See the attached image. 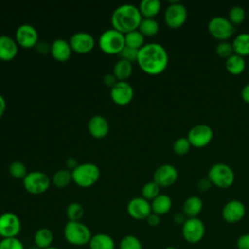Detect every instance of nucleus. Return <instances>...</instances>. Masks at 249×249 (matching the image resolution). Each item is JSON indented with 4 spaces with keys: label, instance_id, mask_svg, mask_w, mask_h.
<instances>
[{
    "label": "nucleus",
    "instance_id": "nucleus-1",
    "mask_svg": "<svg viewBox=\"0 0 249 249\" xmlns=\"http://www.w3.org/2000/svg\"><path fill=\"white\" fill-rule=\"evenodd\" d=\"M169 61L165 48L159 43H147L138 51L136 62L141 70L149 75L161 74Z\"/></svg>",
    "mask_w": 249,
    "mask_h": 249
},
{
    "label": "nucleus",
    "instance_id": "nucleus-2",
    "mask_svg": "<svg viewBox=\"0 0 249 249\" xmlns=\"http://www.w3.org/2000/svg\"><path fill=\"white\" fill-rule=\"evenodd\" d=\"M143 17L139 8L133 4H122L115 8L111 15L112 28L125 34L136 30Z\"/></svg>",
    "mask_w": 249,
    "mask_h": 249
},
{
    "label": "nucleus",
    "instance_id": "nucleus-3",
    "mask_svg": "<svg viewBox=\"0 0 249 249\" xmlns=\"http://www.w3.org/2000/svg\"><path fill=\"white\" fill-rule=\"evenodd\" d=\"M64 239L73 246L89 245L92 236L89 228L81 221H67L63 229Z\"/></svg>",
    "mask_w": 249,
    "mask_h": 249
},
{
    "label": "nucleus",
    "instance_id": "nucleus-4",
    "mask_svg": "<svg viewBox=\"0 0 249 249\" xmlns=\"http://www.w3.org/2000/svg\"><path fill=\"white\" fill-rule=\"evenodd\" d=\"M72 171V181L82 188L94 185L100 176L99 167L93 162L79 163Z\"/></svg>",
    "mask_w": 249,
    "mask_h": 249
},
{
    "label": "nucleus",
    "instance_id": "nucleus-5",
    "mask_svg": "<svg viewBox=\"0 0 249 249\" xmlns=\"http://www.w3.org/2000/svg\"><path fill=\"white\" fill-rule=\"evenodd\" d=\"M207 178L212 185L220 189H228L234 183L235 175L230 165L223 162H217L209 168Z\"/></svg>",
    "mask_w": 249,
    "mask_h": 249
},
{
    "label": "nucleus",
    "instance_id": "nucleus-6",
    "mask_svg": "<svg viewBox=\"0 0 249 249\" xmlns=\"http://www.w3.org/2000/svg\"><path fill=\"white\" fill-rule=\"evenodd\" d=\"M98 46L106 53L119 54L125 46L124 34L114 28L106 29L99 36Z\"/></svg>",
    "mask_w": 249,
    "mask_h": 249
},
{
    "label": "nucleus",
    "instance_id": "nucleus-7",
    "mask_svg": "<svg viewBox=\"0 0 249 249\" xmlns=\"http://www.w3.org/2000/svg\"><path fill=\"white\" fill-rule=\"evenodd\" d=\"M24 189L32 195H40L45 193L51 185V179L43 171H29L22 179Z\"/></svg>",
    "mask_w": 249,
    "mask_h": 249
},
{
    "label": "nucleus",
    "instance_id": "nucleus-8",
    "mask_svg": "<svg viewBox=\"0 0 249 249\" xmlns=\"http://www.w3.org/2000/svg\"><path fill=\"white\" fill-rule=\"evenodd\" d=\"M207 29L209 34L220 42L227 41L235 32V27L231 21L221 16L212 18L207 24Z\"/></svg>",
    "mask_w": 249,
    "mask_h": 249
},
{
    "label": "nucleus",
    "instance_id": "nucleus-9",
    "mask_svg": "<svg viewBox=\"0 0 249 249\" xmlns=\"http://www.w3.org/2000/svg\"><path fill=\"white\" fill-rule=\"evenodd\" d=\"M188 18V11L185 5L179 1L169 2L164 12V21L170 28L177 29L183 26Z\"/></svg>",
    "mask_w": 249,
    "mask_h": 249
},
{
    "label": "nucleus",
    "instance_id": "nucleus-10",
    "mask_svg": "<svg viewBox=\"0 0 249 249\" xmlns=\"http://www.w3.org/2000/svg\"><path fill=\"white\" fill-rule=\"evenodd\" d=\"M204 234L205 225L198 217L188 218L182 226V236L188 243H198L202 240Z\"/></svg>",
    "mask_w": 249,
    "mask_h": 249
},
{
    "label": "nucleus",
    "instance_id": "nucleus-11",
    "mask_svg": "<svg viewBox=\"0 0 249 249\" xmlns=\"http://www.w3.org/2000/svg\"><path fill=\"white\" fill-rule=\"evenodd\" d=\"M21 231L19 217L13 212H4L0 215V236L1 238L18 237Z\"/></svg>",
    "mask_w": 249,
    "mask_h": 249
},
{
    "label": "nucleus",
    "instance_id": "nucleus-12",
    "mask_svg": "<svg viewBox=\"0 0 249 249\" xmlns=\"http://www.w3.org/2000/svg\"><path fill=\"white\" fill-rule=\"evenodd\" d=\"M187 138L193 147L203 148L212 141L213 130L208 124H198L189 130Z\"/></svg>",
    "mask_w": 249,
    "mask_h": 249
},
{
    "label": "nucleus",
    "instance_id": "nucleus-13",
    "mask_svg": "<svg viewBox=\"0 0 249 249\" xmlns=\"http://www.w3.org/2000/svg\"><path fill=\"white\" fill-rule=\"evenodd\" d=\"M15 40L18 46L29 49L37 45L39 42V34L37 29L32 24L22 23L16 30Z\"/></svg>",
    "mask_w": 249,
    "mask_h": 249
},
{
    "label": "nucleus",
    "instance_id": "nucleus-14",
    "mask_svg": "<svg viewBox=\"0 0 249 249\" xmlns=\"http://www.w3.org/2000/svg\"><path fill=\"white\" fill-rule=\"evenodd\" d=\"M133 95V88L127 81H118L112 88H110L111 99L118 105L124 106L130 103Z\"/></svg>",
    "mask_w": 249,
    "mask_h": 249
},
{
    "label": "nucleus",
    "instance_id": "nucleus-15",
    "mask_svg": "<svg viewBox=\"0 0 249 249\" xmlns=\"http://www.w3.org/2000/svg\"><path fill=\"white\" fill-rule=\"evenodd\" d=\"M178 178L177 168L169 163H163L156 168L153 174L155 181L160 188H168L172 186Z\"/></svg>",
    "mask_w": 249,
    "mask_h": 249
},
{
    "label": "nucleus",
    "instance_id": "nucleus-16",
    "mask_svg": "<svg viewBox=\"0 0 249 249\" xmlns=\"http://www.w3.org/2000/svg\"><path fill=\"white\" fill-rule=\"evenodd\" d=\"M246 213L244 203L238 199H231L228 201L222 209V218L229 224H235L240 222Z\"/></svg>",
    "mask_w": 249,
    "mask_h": 249
},
{
    "label": "nucleus",
    "instance_id": "nucleus-17",
    "mask_svg": "<svg viewBox=\"0 0 249 249\" xmlns=\"http://www.w3.org/2000/svg\"><path fill=\"white\" fill-rule=\"evenodd\" d=\"M128 215L135 220H146L152 213L151 202L142 196L132 197L126 205Z\"/></svg>",
    "mask_w": 249,
    "mask_h": 249
},
{
    "label": "nucleus",
    "instance_id": "nucleus-18",
    "mask_svg": "<svg viewBox=\"0 0 249 249\" xmlns=\"http://www.w3.org/2000/svg\"><path fill=\"white\" fill-rule=\"evenodd\" d=\"M69 43L72 51L79 53H87L94 48L95 39L87 31H77L70 37Z\"/></svg>",
    "mask_w": 249,
    "mask_h": 249
},
{
    "label": "nucleus",
    "instance_id": "nucleus-19",
    "mask_svg": "<svg viewBox=\"0 0 249 249\" xmlns=\"http://www.w3.org/2000/svg\"><path fill=\"white\" fill-rule=\"evenodd\" d=\"M109 123L102 115H94L88 122V129L94 138H103L109 132Z\"/></svg>",
    "mask_w": 249,
    "mask_h": 249
},
{
    "label": "nucleus",
    "instance_id": "nucleus-20",
    "mask_svg": "<svg viewBox=\"0 0 249 249\" xmlns=\"http://www.w3.org/2000/svg\"><path fill=\"white\" fill-rule=\"evenodd\" d=\"M18 52V45L15 38L1 34L0 35V59L4 61L12 60Z\"/></svg>",
    "mask_w": 249,
    "mask_h": 249
},
{
    "label": "nucleus",
    "instance_id": "nucleus-21",
    "mask_svg": "<svg viewBox=\"0 0 249 249\" xmlns=\"http://www.w3.org/2000/svg\"><path fill=\"white\" fill-rule=\"evenodd\" d=\"M72 48L69 41L63 38H57L51 44V54L57 61H66L70 58Z\"/></svg>",
    "mask_w": 249,
    "mask_h": 249
},
{
    "label": "nucleus",
    "instance_id": "nucleus-22",
    "mask_svg": "<svg viewBox=\"0 0 249 249\" xmlns=\"http://www.w3.org/2000/svg\"><path fill=\"white\" fill-rule=\"evenodd\" d=\"M203 209V201L199 196H192L185 199L183 203L182 212L186 215L187 218H196L197 217Z\"/></svg>",
    "mask_w": 249,
    "mask_h": 249
},
{
    "label": "nucleus",
    "instance_id": "nucleus-23",
    "mask_svg": "<svg viewBox=\"0 0 249 249\" xmlns=\"http://www.w3.org/2000/svg\"><path fill=\"white\" fill-rule=\"evenodd\" d=\"M33 242L38 249H47L53 246V233L49 228H40L34 233Z\"/></svg>",
    "mask_w": 249,
    "mask_h": 249
},
{
    "label": "nucleus",
    "instance_id": "nucleus-24",
    "mask_svg": "<svg viewBox=\"0 0 249 249\" xmlns=\"http://www.w3.org/2000/svg\"><path fill=\"white\" fill-rule=\"evenodd\" d=\"M172 207V199L166 194H160L151 201L152 212L159 216L167 214Z\"/></svg>",
    "mask_w": 249,
    "mask_h": 249
},
{
    "label": "nucleus",
    "instance_id": "nucleus-25",
    "mask_svg": "<svg viewBox=\"0 0 249 249\" xmlns=\"http://www.w3.org/2000/svg\"><path fill=\"white\" fill-rule=\"evenodd\" d=\"M89 247V249H115L116 243L111 235L104 232H99L92 234Z\"/></svg>",
    "mask_w": 249,
    "mask_h": 249
},
{
    "label": "nucleus",
    "instance_id": "nucleus-26",
    "mask_svg": "<svg viewBox=\"0 0 249 249\" xmlns=\"http://www.w3.org/2000/svg\"><path fill=\"white\" fill-rule=\"evenodd\" d=\"M133 71L132 62L120 58L116 61L113 67V74L118 81H127Z\"/></svg>",
    "mask_w": 249,
    "mask_h": 249
},
{
    "label": "nucleus",
    "instance_id": "nucleus-27",
    "mask_svg": "<svg viewBox=\"0 0 249 249\" xmlns=\"http://www.w3.org/2000/svg\"><path fill=\"white\" fill-rule=\"evenodd\" d=\"M138 8L143 18H154L160 13L161 3L160 0H142Z\"/></svg>",
    "mask_w": 249,
    "mask_h": 249
},
{
    "label": "nucleus",
    "instance_id": "nucleus-28",
    "mask_svg": "<svg viewBox=\"0 0 249 249\" xmlns=\"http://www.w3.org/2000/svg\"><path fill=\"white\" fill-rule=\"evenodd\" d=\"M227 71L231 75H240L244 72L246 68V63L244 57L233 53L229 58L226 59L225 63Z\"/></svg>",
    "mask_w": 249,
    "mask_h": 249
},
{
    "label": "nucleus",
    "instance_id": "nucleus-29",
    "mask_svg": "<svg viewBox=\"0 0 249 249\" xmlns=\"http://www.w3.org/2000/svg\"><path fill=\"white\" fill-rule=\"evenodd\" d=\"M233 53L242 57L249 55V33H240L232 41Z\"/></svg>",
    "mask_w": 249,
    "mask_h": 249
},
{
    "label": "nucleus",
    "instance_id": "nucleus-30",
    "mask_svg": "<svg viewBox=\"0 0 249 249\" xmlns=\"http://www.w3.org/2000/svg\"><path fill=\"white\" fill-rule=\"evenodd\" d=\"M145 36L138 30H133L124 34L125 46L139 50L145 45Z\"/></svg>",
    "mask_w": 249,
    "mask_h": 249
},
{
    "label": "nucleus",
    "instance_id": "nucleus-31",
    "mask_svg": "<svg viewBox=\"0 0 249 249\" xmlns=\"http://www.w3.org/2000/svg\"><path fill=\"white\" fill-rule=\"evenodd\" d=\"M138 30L144 35V36H155L158 34L160 30V25L159 22L155 18H143Z\"/></svg>",
    "mask_w": 249,
    "mask_h": 249
},
{
    "label": "nucleus",
    "instance_id": "nucleus-32",
    "mask_svg": "<svg viewBox=\"0 0 249 249\" xmlns=\"http://www.w3.org/2000/svg\"><path fill=\"white\" fill-rule=\"evenodd\" d=\"M52 181L57 188H64L72 181V171L68 168H61L54 172Z\"/></svg>",
    "mask_w": 249,
    "mask_h": 249
},
{
    "label": "nucleus",
    "instance_id": "nucleus-33",
    "mask_svg": "<svg viewBox=\"0 0 249 249\" xmlns=\"http://www.w3.org/2000/svg\"><path fill=\"white\" fill-rule=\"evenodd\" d=\"M160 187L155 181H149L142 186V189H141L142 197H144L149 201L150 200L152 201L160 194Z\"/></svg>",
    "mask_w": 249,
    "mask_h": 249
},
{
    "label": "nucleus",
    "instance_id": "nucleus-34",
    "mask_svg": "<svg viewBox=\"0 0 249 249\" xmlns=\"http://www.w3.org/2000/svg\"><path fill=\"white\" fill-rule=\"evenodd\" d=\"M66 216L68 221H81L84 216V207L79 202H71L66 207Z\"/></svg>",
    "mask_w": 249,
    "mask_h": 249
},
{
    "label": "nucleus",
    "instance_id": "nucleus-35",
    "mask_svg": "<svg viewBox=\"0 0 249 249\" xmlns=\"http://www.w3.org/2000/svg\"><path fill=\"white\" fill-rule=\"evenodd\" d=\"M119 249H143V245L136 235L126 234L121 239Z\"/></svg>",
    "mask_w": 249,
    "mask_h": 249
},
{
    "label": "nucleus",
    "instance_id": "nucleus-36",
    "mask_svg": "<svg viewBox=\"0 0 249 249\" xmlns=\"http://www.w3.org/2000/svg\"><path fill=\"white\" fill-rule=\"evenodd\" d=\"M246 14L241 6H232L229 11V20L234 25H240L245 19Z\"/></svg>",
    "mask_w": 249,
    "mask_h": 249
},
{
    "label": "nucleus",
    "instance_id": "nucleus-37",
    "mask_svg": "<svg viewBox=\"0 0 249 249\" xmlns=\"http://www.w3.org/2000/svg\"><path fill=\"white\" fill-rule=\"evenodd\" d=\"M9 173L17 179H23L27 172L26 165L20 160H14L9 165Z\"/></svg>",
    "mask_w": 249,
    "mask_h": 249
},
{
    "label": "nucleus",
    "instance_id": "nucleus-38",
    "mask_svg": "<svg viewBox=\"0 0 249 249\" xmlns=\"http://www.w3.org/2000/svg\"><path fill=\"white\" fill-rule=\"evenodd\" d=\"M192 145L187 137H179L173 143V152L178 156H184L189 153Z\"/></svg>",
    "mask_w": 249,
    "mask_h": 249
},
{
    "label": "nucleus",
    "instance_id": "nucleus-39",
    "mask_svg": "<svg viewBox=\"0 0 249 249\" xmlns=\"http://www.w3.org/2000/svg\"><path fill=\"white\" fill-rule=\"evenodd\" d=\"M215 52L216 54L222 58H229L231 55H232L233 53V48H232V44H231L228 41H222L219 42L216 45L215 48Z\"/></svg>",
    "mask_w": 249,
    "mask_h": 249
},
{
    "label": "nucleus",
    "instance_id": "nucleus-40",
    "mask_svg": "<svg viewBox=\"0 0 249 249\" xmlns=\"http://www.w3.org/2000/svg\"><path fill=\"white\" fill-rule=\"evenodd\" d=\"M0 249H25L22 241L18 237L1 238Z\"/></svg>",
    "mask_w": 249,
    "mask_h": 249
},
{
    "label": "nucleus",
    "instance_id": "nucleus-41",
    "mask_svg": "<svg viewBox=\"0 0 249 249\" xmlns=\"http://www.w3.org/2000/svg\"><path fill=\"white\" fill-rule=\"evenodd\" d=\"M138 51L136 49L133 48H129L127 46H124V49L121 51V53H119V56L123 59H125L127 61L133 62L137 60V56H138Z\"/></svg>",
    "mask_w": 249,
    "mask_h": 249
},
{
    "label": "nucleus",
    "instance_id": "nucleus-42",
    "mask_svg": "<svg viewBox=\"0 0 249 249\" xmlns=\"http://www.w3.org/2000/svg\"><path fill=\"white\" fill-rule=\"evenodd\" d=\"M237 249H249V232L243 233L238 236L236 240Z\"/></svg>",
    "mask_w": 249,
    "mask_h": 249
},
{
    "label": "nucleus",
    "instance_id": "nucleus-43",
    "mask_svg": "<svg viewBox=\"0 0 249 249\" xmlns=\"http://www.w3.org/2000/svg\"><path fill=\"white\" fill-rule=\"evenodd\" d=\"M212 186V183L210 182V180L205 177V178H200L196 184V187H197V190L199 192H207L208 190H210Z\"/></svg>",
    "mask_w": 249,
    "mask_h": 249
},
{
    "label": "nucleus",
    "instance_id": "nucleus-44",
    "mask_svg": "<svg viewBox=\"0 0 249 249\" xmlns=\"http://www.w3.org/2000/svg\"><path fill=\"white\" fill-rule=\"evenodd\" d=\"M146 222L149 226L151 227H157L160 225V216H159L158 214L155 213H151L147 218H146Z\"/></svg>",
    "mask_w": 249,
    "mask_h": 249
},
{
    "label": "nucleus",
    "instance_id": "nucleus-45",
    "mask_svg": "<svg viewBox=\"0 0 249 249\" xmlns=\"http://www.w3.org/2000/svg\"><path fill=\"white\" fill-rule=\"evenodd\" d=\"M35 47H36V50H37L40 53H42V54L51 53V45H49V44H48L47 42H45V41H39Z\"/></svg>",
    "mask_w": 249,
    "mask_h": 249
},
{
    "label": "nucleus",
    "instance_id": "nucleus-46",
    "mask_svg": "<svg viewBox=\"0 0 249 249\" xmlns=\"http://www.w3.org/2000/svg\"><path fill=\"white\" fill-rule=\"evenodd\" d=\"M117 82H118V80L113 73H106L103 76V83L110 88H112Z\"/></svg>",
    "mask_w": 249,
    "mask_h": 249
},
{
    "label": "nucleus",
    "instance_id": "nucleus-47",
    "mask_svg": "<svg viewBox=\"0 0 249 249\" xmlns=\"http://www.w3.org/2000/svg\"><path fill=\"white\" fill-rule=\"evenodd\" d=\"M187 219L188 218L186 217V215L183 212H177L173 216V221L175 222V224L181 225V226H183V224L186 222Z\"/></svg>",
    "mask_w": 249,
    "mask_h": 249
},
{
    "label": "nucleus",
    "instance_id": "nucleus-48",
    "mask_svg": "<svg viewBox=\"0 0 249 249\" xmlns=\"http://www.w3.org/2000/svg\"><path fill=\"white\" fill-rule=\"evenodd\" d=\"M241 98L242 100L249 104V83H247L241 89Z\"/></svg>",
    "mask_w": 249,
    "mask_h": 249
},
{
    "label": "nucleus",
    "instance_id": "nucleus-49",
    "mask_svg": "<svg viewBox=\"0 0 249 249\" xmlns=\"http://www.w3.org/2000/svg\"><path fill=\"white\" fill-rule=\"evenodd\" d=\"M78 161L76 159L70 157V158H67L66 159V165H67V168L70 169V170H73L77 165H78Z\"/></svg>",
    "mask_w": 249,
    "mask_h": 249
},
{
    "label": "nucleus",
    "instance_id": "nucleus-50",
    "mask_svg": "<svg viewBox=\"0 0 249 249\" xmlns=\"http://www.w3.org/2000/svg\"><path fill=\"white\" fill-rule=\"evenodd\" d=\"M6 99L4 98V96L2 94H0V118L4 115L5 111H6Z\"/></svg>",
    "mask_w": 249,
    "mask_h": 249
},
{
    "label": "nucleus",
    "instance_id": "nucleus-51",
    "mask_svg": "<svg viewBox=\"0 0 249 249\" xmlns=\"http://www.w3.org/2000/svg\"><path fill=\"white\" fill-rule=\"evenodd\" d=\"M163 249H176V248L173 247V246H167V247H165V248H163Z\"/></svg>",
    "mask_w": 249,
    "mask_h": 249
},
{
    "label": "nucleus",
    "instance_id": "nucleus-52",
    "mask_svg": "<svg viewBox=\"0 0 249 249\" xmlns=\"http://www.w3.org/2000/svg\"><path fill=\"white\" fill-rule=\"evenodd\" d=\"M47 249H59V248H57V247H55V246H51V247H49V248H47Z\"/></svg>",
    "mask_w": 249,
    "mask_h": 249
}]
</instances>
